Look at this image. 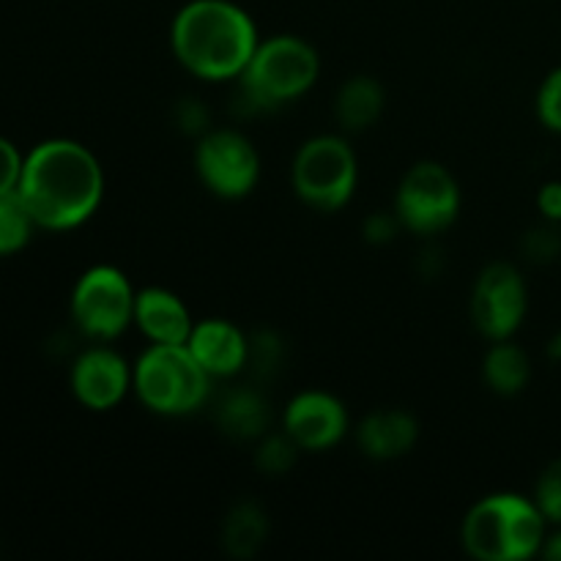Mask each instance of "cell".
<instances>
[{"label":"cell","instance_id":"obj_1","mask_svg":"<svg viewBox=\"0 0 561 561\" xmlns=\"http://www.w3.org/2000/svg\"><path fill=\"white\" fill-rule=\"evenodd\" d=\"M16 195L42 230L66 233L85 225L104 201V170L96 153L69 137L31 148Z\"/></svg>","mask_w":561,"mask_h":561},{"label":"cell","instance_id":"obj_2","mask_svg":"<svg viewBox=\"0 0 561 561\" xmlns=\"http://www.w3.org/2000/svg\"><path fill=\"white\" fill-rule=\"evenodd\" d=\"M257 44L255 20L233 0H190L170 25L175 60L206 82L239 80Z\"/></svg>","mask_w":561,"mask_h":561},{"label":"cell","instance_id":"obj_3","mask_svg":"<svg viewBox=\"0 0 561 561\" xmlns=\"http://www.w3.org/2000/svg\"><path fill=\"white\" fill-rule=\"evenodd\" d=\"M548 526L535 499L502 491L480 499L466 513L460 540L477 561H529L542 553Z\"/></svg>","mask_w":561,"mask_h":561},{"label":"cell","instance_id":"obj_4","mask_svg":"<svg viewBox=\"0 0 561 561\" xmlns=\"http://www.w3.org/2000/svg\"><path fill=\"white\" fill-rule=\"evenodd\" d=\"M318 77L321 55L307 38L294 33L266 36L241 71L236 102L247 113H272L310 93Z\"/></svg>","mask_w":561,"mask_h":561},{"label":"cell","instance_id":"obj_5","mask_svg":"<svg viewBox=\"0 0 561 561\" xmlns=\"http://www.w3.org/2000/svg\"><path fill=\"white\" fill-rule=\"evenodd\" d=\"M214 378L201 367L186 345H157L131 365V392L151 414L181 420L211 400Z\"/></svg>","mask_w":561,"mask_h":561},{"label":"cell","instance_id":"obj_6","mask_svg":"<svg viewBox=\"0 0 561 561\" xmlns=\"http://www.w3.org/2000/svg\"><path fill=\"white\" fill-rule=\"evenodd\" d=\"M359 184V159L343 135L305 140L290 164V186L305 206L334 214L348 206Z\"/></svg>","mask_w":561,"mask_h":561},{"label":"cell","instance_id":"obj_7","mask_svg":"<svg viewBox=\"0 0 561 561\" xmlns=\"http://www.w3.org/2000/svg\"><path fill=\"white\" fill-rule=\"evenodd\" d=\"M460 184L442 162H416L405 170L394 192V214L414 236H438L460 217Z\"/></svg>","mask_w":561,"mask_h":561},{"label":"cell","instance_id":"obj_8","mask_svg":"<svg viewBox=\"0 0 561 561\" xmlns=\"http://www.w3.org/2000/svg\"><path fill=\"white\" fill-rule=\"evenodd\" d=\"M137 290L118 266L85 268L71 290V318L85 337L110 343L135 323Z\"/></svg>","mask_w":561,"mask_h":561},{"label":"cell","instance_id":"obj_9","mask_svg":"<svg viewBox=\"0 0 561 561\" xmlns=\"http://www.w3.org/2000/svg\"><path fill=\"white\" fill-rule=\"evenodd\" d=\"M261 153L239 129H208L195 146V173L211 195L241 201L261 181Z\"/></svg>","mask_w":561,"mask_h":561},{"label":"cell","instance_id":"obj_10","mask_svg":"<svg viewBox=\"0 0 561 561\" xmlns=\"http://www.w3.org/2000/svg\"><path fill=\"white\" fill-rule=\"evenodd\" d=\"M469 312L485 340H513L529 316V285L520 268L507 261L488 263L474 279Z\"/></svg>","mask_w":561,"mask_h":561},{"label":"cell","instance_id":"obj_11","mask_svg":"<svg viewBox=\"0 0 561 561\" xmlns=\"http://www.w3.org/2000/svg\"><path fill=\"white\" fill-rule=\"evenodd\" d=\"M348 409L340 398L323 389H305L294 394L283 411V431L301 453H327L348 436Z\"/></svg>","mask_w":561,"mask_h":561},{"label":"cell","instance_id":"obj_12","mask_svg":"<svg viewBox=\"0 0 561 561\" xmlns=\"http://www.w3.org/2000/svg\"><path fill=\"white\" fill-rule=\"evenodd\" d=\"M71 392L88 411H113L131 392V365L110 345L82 351L71 365Z\"/></svg>","mask_w":561,"mask_h":561},{"label":"cell","instance_id":"obj_13","mask_svg":"<svg viewBox=\"0 0 561 561\" xmlns=\"http://www.w3.org/2000/svg\"><path fill=\"white\" fill-rule=\"evenodd\" d=\"M186 348L214 381L239 376L250 365V337L228 318L195 321Z\"/></svg>","mask_w":561,"mask_h":561},{"label":"cell","instance_id":"obj_14","mask_svg":"<svg viewBox=\"0 0 561 561\" xmlns=\"http://www.w3.org/2000/svg\"><path fill=\"white\" fill-rule=\"evenodd\" d=\"M135 327L140 329L148 343L186 345L192 329H195V318L179 294L151 285V288L137 290Z\"/></svg>","mask_w":561,"mask_h":561},{"label":"cell","instance_id":"obj_15","mask_svg":"<svg viewBox=\"0 0 561 561\" xmlns=\"http://www.w3.org/2000/svg\"><path fill=\"white\" fill-rule=\"evenodd\" d=\"M420 422L405 409H378L367 414L356 427V444L370 460L405 458L416 447Z\"/></svg>","mask_w":561,"mask_h":561},{"label":"cell","instance_id":"obj_16","mask_svg":"<svg viewBox=\"0 0 561 561\" xmlns=\"http://www.w3.org/2000/svg\"><path fill=\"white\" fill-rule=\"evenodd\" d=\"M214 420L222 436L233 442H257L268 433V403L255 389H228L219 394Z\"/></svg>","mask_w":561,"mask_h":561},{"label":"cell","instance_id":"obj_17","mask_svg":"<svg viewBox=\"0 0 561 561\" xmlns=\"http://www.w3.org/2000/svg\"><path fill=\"white\" fill-rule=\"evenodd\" d=\"M387 107V91L370 75H356L340 85L334 96V118L343 131H365L378 124Z\"/></svg>","mask_w":561,"mask_h":561},{"label":"cell","instance_id":"obj_18","mask_svg":"<svg viewBox=\"0 0 561 561\" xmlns=\"http://www.w3.org/2000/svg\"><path fill=\"white\" fill-rule=\"evenodd\" d=\"M482 378L499 398H515L531 381V359L513 340H496L482 359Z\"/></svg>","mask_w":561,"mask_h":561},{"label":"cell","instance_id":"obj_19","mask_svg":"<svg viewBox=\"0 0 561 561\" xmlns=\"http://www.w3.org/2000/svg\"><path fill=\"white\" fill-rule=\"evenodd\" d=\"M268 537V518L255 502H239L222 524V546L233 559H252Z\"/></svg>","mask_w":561,"mask_h":561},{"label":"cell","instance_id":"obj_20","mask_svg":"<svg viewBox=\"0 0 561 561\" xmlns=\"http://www.w3.org/2000/svg\"><path fill=\"white\" fill-rule=\"evenodd\" d=\"M36 222L16 192L0 195V257L16 255L31 241Z\"/></svg>","mask_w":561,"mask_h":561},{"label":"cell","instance_id":"obj_21","mask_svg":"<svg viewBox=\"0 0 561 561\" xmlns=\"http://www.w3.org/2000/svg\"><path fill=\"white\" fill-rule=\"evenodd\" d=\"M301 449L296 447L294 438L288 433H266V436L257 438L255 449V466L268 477H283L288 474L296 466Z\"/></svg>","mask_w":561,"mask_h":561},{"label":"cell","instance_id":"obj_22","mask_svg":"<svg viewBox=\"0 0 561 561\" xmlns=\"http://www.w3.org/2000/svg\"><path fill=\"white\" fill-rule=\"evenodd\" d=\"M537 121L553 135H561V66L548 71L535 96Z\"/></svg>","mask_w":561,"mask_h":561},{"label":"cell","instance_id":"obj_23","mask_svg":"<svg viewBox=\"0 0 561 561\" xmlns=\"http://www.w3.org/2000/svg\"><path fill=\"white\" fill-rule=\"evenodd\" d=\"M540 507V513L546 515V520L551 526H561V458L548 463L542 469L540 480L535 485V496H531Z\"/></svg>","mask_w":561,"mask_h":561},{"label":"cell","instance_id":"obj_24","mask_svg":"<svg viewBox=\"0 0 561 561\" xmlns=\"http://www.w3.org/2000/svg\"><path fill=\"white\" fill-rule=\"evenodd\" d=\"M520 250H524L526 261L537 263V266H546V263H553L561 255V233L559 225L546 222L542 228L529 230L520 241Z\"/></svg>","mask_w":561,"mask_h":561},{"label":"cell","instance_id":"obj_25","mask_svg":"<svg viewBox=\"0 0 561 561\" xmlns=\"http://www.w3.org/2000/svg\"><path fill=\"white\" fill-rule=\"evenodd\" d=\"M279 362H283V343H279L277 334L261 332L255 334V337H250V365L255 367L261 376L277 373Z\"/></svg>","mask_w":561,"mask_h":561},{"label":"cell","instance_id":"obj_26","mask_svg":"<svg viewBox=\"0 0 561 561\" xmlns=\"http://www.w3.org/2000/svg\"><path fill=\"white\" fill-rule=\"evenodd\" d=\"M22 164H25V157L16 151L14 142L0 137V195L16 192V186H20Z\"/></svg>","mask_w":561,"mask_h":561},{"label":"cell","instance_id":"obj_27","mask_svg":"<svg viewBox=\"0 0 561 561\" xmlns=\"http://www.w3.org/2000/svg\"><path fill=\"white\" fill-rule=\"evenodd\" d=\"M365 239L370 241V244H389V241H394V236L403 230V225H400L398 214L392 211H376L370 214V217L365 219Z\"/></svg>","mask_w":561,"mask_h":561},{"label":"cell","instance_id":"obj_28","mask_svg":"<svg viewBox=\"0 0 561 561\" xmlns=\"http://www.w3.org/2000/svg\"><path fill=\"white\" fill-rule=\"evenodd\" d=\"M173 118L175 124H179V129L186 131V135L203 137L208 131V110L203 107L197 99H184V102L173 110Z\"/></svg>","mask_w":561,"mask_h":561},{"label":"cell","instance_id":"obj_29","mask_svg":"<svg viewBox=\"0 0 561 561\" xmlns=\"http://www.w3.org/2000/svg\"><path fill=\"white\" fill-rule=\"evenodd\" d=\"M537 211L546 222L561 228V181H546L537 190Z\"/></svg>","mask_w":561,"mask_h":561},{"label":"cell","instance_id":"obj_30","mask_svg":"<svg viewBox=\"0 0 561 561\" xmlns=\"http://www.w3.org/2000/svg\"><path fill=\"white\" fill-rule=\"evenodd\" d=\"M548 356H551L553 362H561V332L553 334L551 343H548Z\"/></svg>","mask_w":561,"mask_h":561}]
</instances>
